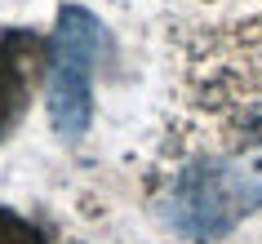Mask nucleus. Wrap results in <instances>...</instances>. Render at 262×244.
<instances>
[{
    "instance_id": "f257e3e1",
    "label": "nucleus",
    "mask_w": 262,
    "mask_h": 244,
    "mask_svg": "<svg viewBox=\"0 0 262 244\" xmlns=\"http://www.w3.org/2000/svg\"><path fill=\"white\" fill-rule=\"evenodd\" d=\"M98 54H102V23L80 5H67L58 14L54 40H49V71H45V107L62 142H80L94 120Z\"/></svg>"
},
{
    "instance_id": "f03ea898",
    "label": "nucleus",
    "mask_w": 262,
    "mask_h": 244,
    "mask_svg": "<svg viewBox=\"0 0 262 244\" xmlns=\"http://www.w3.org/2000/svg\"><path fill=\"white\" fill-rule=\"evenodd\" d=\"M262 204V173L245 164H195L178 173L165 200L169 227L187 240H218Z\"/></svg>"
}]
</instances>
